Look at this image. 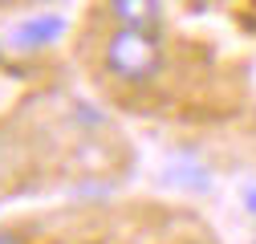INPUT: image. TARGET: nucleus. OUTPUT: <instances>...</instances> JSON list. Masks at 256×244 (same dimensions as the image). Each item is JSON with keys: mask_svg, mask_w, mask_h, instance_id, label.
I'll return each instance as SVG.
<instances>
[{"mask_svg": "<svg viewBox=\"0 0 256 244\" xmlns=\"http://www.w3.org/2000/svg\"><path fill=\"white\" fill-rule=\"evenodd\" d=\"M57 33H61V20H57V16H41V20L20 24L16 37H12V45H16V49H41V45L57 41Z\"/></svg>", "mask_w": 256, "mask_h": 244, "instance_id": "nucleus-3", "label": "nucleus"}, {"mask_svg": "<svg viewBox=\"0 0 256 244\" xmlns=\"http://www.w3.org/2000/svg\"><path fill=\"white\" fill-rule=\"evenodd\" d=\"M110 12L126 28H150V33H158V24H163V0H110Z\"/></svg>", "mask_w": 256, "mask_h": 244, "instance_id": "nucleus-2", "label": "nucleus"}, {"mask_svg": "<svg viewBox=\"0 0 256 244\" xmlns=\"http://www.w3.org/2000/svg\"><path fill=\"white\" fill-rule=\"evenodd\" d=\"M244 204H248V212H256V188H248V196H244Z\"/></svg>", "mask_w": 256, "mask_h": 244, "instance_id": "nucleus-4", "label": "nucleus"}, {"mask_svg": "<svg viewBox=\"0 0 256 244\" xmlns=\"http://www.w3.org/2000/svg\"><path fill=\"white\" fill-rule=\"evenodd\" d=\"M0 244H20V236H12V232H0Z\"/></svg>", "mask_w": 256, "mask_h": 244, "instance_id": "nucleus-5", "label": "nucleus"}, {"mask_svg": "<svg viewBox=\"0 0 256 244\" xmlns=\"http://www.w3.org/2000/svg\"><path fill=\"white\" fill-rule=\"evenodd\" d=\"M106 70L118 78V82H150L163 66V45H158V33L150 28H118V33L106 41Z\"/></svg>", "mask_w": 256, "mask_h": 244, "instance_id": "nucleus-1", "label": "nucleus"}]
</instances>
